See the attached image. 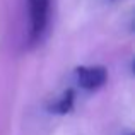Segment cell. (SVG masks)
<instances>
[{
  "mask_svg": "<svg viewBox=\"0 0 135 135\" xmlns=\"http://www.w3.org/2000/svg\"><path fill=\"white\" fill-rule=\"evenodd\" d=\"M27 5V40L33 46L45 40L51 21V0H26Z\"/></svg>",
  "mask_w": 135,
  "mask_h": 135,
  "instance_id": "1",
  "label": "cell"
},
{
  "mask_svg": "<svg viewBox=\"0 0 135 135\" xmlns=\"http://www.w3.org/2000/svg\"><path fill=\"white\" fill-rule=\"evenodd\" d=\"M75 82L84 91H98L108 80V70L103 65H91V67H77L75 72Z\"/></svg>",
  "mask_w": 135,
  "mask_h": 135,
  "instance_id": "2",
  "label": "cell"
},
{
  "mask_svg": "<svg viewBox=\"0 0 135 135\" xmlns=\"http://www.w3.org/2000/svg\"><path fill=\"white\" fill-rule=\"evenodd\" d=\"M74 99H75L74 91L72 89H67L55 103H51V104H50L48 109L51 113H55V115H67V113L74 108Z\"/></svg>",
  "mask_w": 135,
  "mask_h": 135,
  "instance_id": "3",
  "label": "cell"
},
{
  "mask_svg": "<svg viewBox=\"0 0 135 135\" xmlns=\"http://www.w3.org/2000/svg\"><path fill=\"white\" fill-rule=\"evenodd\" d=\"M128 135H132V133H128Z\"/></svg>",
  "mask_w": 135,
  "mask_h": 135,
  "instance_id": "4",
  "label": "cell"
}]
</instances>
